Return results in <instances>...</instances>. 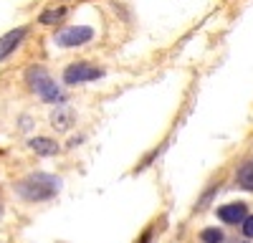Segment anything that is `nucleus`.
Masks as SVG:
<instances>
[{"label":"nucleus","instance_id":"nucleus-3","mask_svg":"<svg viewBox=\"0 0 253 243\" xmlns=\"http://www.w3.org/2000/svg\"><path fill=\"white\" fill-rule=\"evenodd\" d=\"M94 38V31L89 26H71V28H63L56 33V43L61 48H76V46H84Z\"/></svg>","mask_w":253,"mask_h":243},{"label":"nucleus","instance_id":"nucleus-6","mask_svg":"<svg viewBox=\"0 0 253 243\" xmlns=\"http://www.w3.org/2000/svg\"><path fill=\"white\" fill-rule=\"evenodd\" d=\"M246 205L243 202H228V205H220L218 208V218L223 223H230V226H236V223H243L246 220Z\"/></svg>","mask_w":253,"mask_h":243},{"label":"nucleus","instance_id":"nucleus-9","mask_svg":"<svg viewBox=\"0 0 253 243\" xmlns=\"http://www.w3.org/2000/svg\"><path fill=\"white\" fill-rule=\"evenodd\" d=\"M63 15H66V8H48V10L41 13L38 20H41L43 26H53V23H61Z\"/></svg>","mask_w":253,"mask_h":243},{"label":"nucleus","instance_id":"nucleus-1","mask_svg":"<svg viewBox=\"0 0 253 243\" xmlns=\"http://www.w3.org/2000/svg\"><path fill=\"white\" fill-rule=\"evenodd\" d=\"M58 190H61V180L56 175H48V172H33V175H28L26 180H20L15 185L18 198L31 200V202L51 200Z\"/></svg>","mask_w":253,"mask_h":243},{"label":"nucleus","instance_id":"nucleus-5","mask_svg":"<svg viewBox=\"0 0 253 243\" xmlns=\"http://www.w3.org/2000/svg\"><path fill=\"white\" fill-rule=\"evenodd\" d=\"M26 33H28V28H26V26H20V28L8 31L5 36H0V61H5V58L20 46V40L26 38Z\"/></svg>","mask_w":253,"mask_h":243},{"label":"nucleus","instance_id":"nucleus-2","mask_svg":"<svg viewBox=\"0 0 253 243\" xmlns=\"http://www.w3.org/2000/svg\"><path fill=\"white\" fill-rule=\"evenodd\" d=\"M26 81H28V86L41 96V101H46V104H58V101H63V91L58 89V84L48 76L46 69H41V66H31L26 71Z\"/></svg>","mask_w":253,"mask_h":243},{"label":"nucleus","instance_id":"nucleus-10","mask_svg":"<svg viewBox=\"0 0 253 243\" xmlns=\"http://www.w3.org/2000/svg\"><path fill=\"white\" fill-rule=\"evenodd\" d=\"M238 185L243 190H253V162H248V165L238 170Z\"/></svg>","mask_w":253,"mask_h":243},{"label":"nucleus","instance_id":"nucleus-7","mask_svg":"<svg viewBox=\"0 0 253 243\" xmlns=\"http://www.w3.org/2000/svg\"><path fill=\"white\" fill-rule=\"evenodd\" d=\"M28 147L36 155H41V157H51V155L58 152V142L51 139V137H31L28 139Z\"/></svg>","mask_w":253,"mask_h":243},{"label":"nucleus","instance_id":"nucleus-4","mask_svg":"<svg viewBox=\"0 0 253 243\" xmlns=\"http://www.w3.org/2000/svg\"><path fill=\"white\" fill-rule=\"evenodd\" d=\"M104 71L86 64V61H79V64H71L66 71H63V81H66L69 86L74 84H84V81H94V79H101Z\"/></svg>","mask_w":253,"mask_h":243},{"label":"nucleus","instance_id":"nucleus-13","mask_svg":"<svg viewBox=\"0 0 253 243\" xmlns=\"http://www.w3.org/2000/svg\"><path fill=\"white\" fill-rule=\"evenodd\" d=\"M150 238H152V228H147V231L142 233V238H139V243H150Z\"/></svg>","mask_w":253,"mask_h":243},{"label":"nucleus","instance_id":"nucleus-8","mask_svg":"<svg viewBox=\"0 0 253 243\" xmlns=\"http://www.w3.org/2000/svg\"><path fill=\"white\" fill-rule=\"evenodd\" d=\"M71 122H74V114H71L69 109H56V112L51 114V124H53L56 129H69Z\"/></svg>","mask_w":253,"mask_h":243},{"label":"nucleus","instance_id":"nucleus-11","mask_svg":"<svg viewBox=\"0 0 253 243\" xmlns=\"http://www.w3.org/2000/svg\"><path fill=\"white\" fill-rule=\"evenodd\" d=\"M200 241L203 243H223L225 233L220 228H205V231H200Z\"/></svg>","mask_w":253,"mask_h":243},{"label":"nucleus","instance_id":"nucleus-12","mask_svg":"<svg viewBox=\"0 0 253 243\" xmlns=\"http://www.w3.org/2000/svg\"><path fill=\"white\" fill-rule=\"evenodd\" d=\"M241 228H243L246 238H253V215H246V220L241 223Z\"/></svg>","mask_w":253,"mask_h":243}]
</instances>
